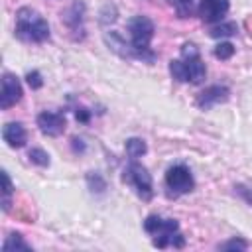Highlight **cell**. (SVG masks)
Wrapping results in <instances>:
<instances>
[{
	"mask_svg": "<svg viewBox=\"0 0 252 252\" xmlns=\"http://www.w3.org/2000/svg\"><path fill=\"white\" fill-rule=\"evenodd\" d=\"M2 250H4V252H10V250H32V246H30L20 234H10V236L4 240Z\"/></svg>",
	"mask_w": 252,
	"mask_h": 252,
	"instance_id": "obj_14",
	"label": "cell"
},
{
	"mask_svg": "<svg viewBox=\"0 0 252 252\" xmlns=\"http://www.w3.org/2000/svg\"><path fill=\"white\" fill-rule=\"evenodd\" d=\"M154 22L148 16H134L128 20L130 32V51L132 57H138L146 63L156 61V53L150 49V41L154 37Z\"/></svg>",
	"mask_w": 252,
	"mask_h": 252,
	"instance_id": "obj_4",
	"label": "cell"
},
{
	"mask_svg": "<svg viewBox=\"0 0 252 252\" xmlns=\"http://www.w3.org/2000/svg\"><path fill=\"white\" fill-rule=\"evenodd\" d=\"M238 32V26L234 22H226V24H219L215 28H211V37H230Z\"/></svg>",
	"mask_w": 252,
	"mask_h": 252,
	"instance_id": "obj_16",
	"label": "cell"
},
{
	"mask_svg": "<svg viewBox=\"0 0 252 252\" xmlns=\"http://www.w3.org/2000/svg\"><path fill=\"white\" fill-rule=\"evenodd\" d=\"M213 53H215L217 59L226 61V59H230V57L234 55V45H232L230 41H220V43H217V47H215Z\"/></svg>",
	"mask_w": 252,
	"mask_h": 252,
	"instance_id": "obj_18",
	"label": "cell"
},
{
	"mask_svg": "<svg viewBox=\"0 0 252 252\" xmlns=\"http://www.w3.org/2000/svg\"><path fill=\"white\" fill-rule=\"evenodd\" d=\"M24 91H22V83L16 75L12 73H4L2 75V91H0V108L8 110L12 108L16 102H20Z\"/></svg>",
	"mask_w": 252,
	"mask_h": 252,
	"instance_id": "obj_8",
	"label": "cell"
},
{
	"mask_svg": "<svg viewBox=\"0 0 252 252\" xmlns=\"http://www.w3.org/2000/svg\"><path fill=\"white\" fill-rule=\"evenodd\" d=\"M2 183H4V187H2V209L8 211L10 205H12V193H14V187H12L8 171H2Z\"/></svg>",
	"mask_w": 252,
	"mask_h": 252,
	"instance_id": "obj_17",
	"label": "cell"
},
{
	"mask_svg": "<svg viewBox=\"0 0 252 252\" xmlns=\"http://www.w3.org/2000/svg\"><path fill=\"white\" fill-rule=\"evenodd\" d=\"M122 181H124L126 185H130L142 201H150V199L154 197V183H152V175H150V173H148V169H146L142 163H138L136 159H132V161L124 167Z\"/></svg>",
	"mask_w": 252,
	"mask_h": 252,
	"instance_id": "obj_5",
	"label": "cell"
},
{
	"mask_svg": "<svg viewBox=\"0 0 252 252\" xmlns=\"http://www.w3.org/2000/svg\"><path fill=\"white\" fill-rule=\"evenodd\" d=\"M228 94H230L228 87H224V85H211V87H207L205 91H201L197 94L195 102H197V106L201 110H209L215 104H220V102L228 100Z\"/></svg>",
	"mask_w": 252,
	"mask_h": 252,
	"instance_id": "obj_10",
	"label": "cell"
},
{
	"mask_svg": "<svg viewBox=\"0 0 252 252\" xmlns=\"http://www.w3.org/2000/svg\"><path fill=\"white\" fill-rule=\"evenodd\" d=\"M230 8V0H201L199 2V16L205 24L222 22Z\"/></svg>",
	"mask_w": 252,
	"mask_h": 252,
	"instance_id": "obj_9",
	"label": "cell"
},
{
	"mask_svg": "<svg viewBox=\"0 0 252 252\" xmlns=\"http://www.w3.org/2000/svg\"><path fill=\"white\" fill-rule=\"evenodd\" d=\"M124 148H126V154H128L130 159H138L148 152V146L142 138H128Z\"/></svg>",
	"mask_w": 252,
	"mask_h": 252,
	"instance_id": "obj_13",
	"label": "cell"
},
{
	"mask_svg": "<svg viewBox=\"0 0 252 252\" xmlns=\"http://www.w3.org/2000/svg\"><path fill=\"white\" fill-rule=\"evenodd\" d=\"M169 73L179 83L199 85L205 79L207 67H205L195 43H183L181 45V59H171L169 61Z\"/></svg>",
	"mask_w": 252,
	"mask_h": 252,
	"instance_id": "obj_1",
	"label": "cell"
},
{
	"mask_svg": "<svg viewBox=\"0 0 252 252\" xmlns=\"http://www.w3.org/2000/svg\"><path fill=\"white\" fill-rule=\"evenodd\" d=\"M144 230L152 236V244L156 248H183L185 238L179 232V222L175 219H161L159 215H150L144 220Z\"/></svg>",
	"mask_w": 252,
	"mask_h": 252,
	"instance_id": "obj_3",
	"label": "cell"
},
{
	"mask_svg": "<svg viewBox=\"0 0 252 252\" xmlns=\"http://www.w3.org/2000/svg\"><path fill=\"white\" fill-rule=\"evenodd\" d=\"M14 33L24 43H43L49 39V24L41 14L24 6L16 12Z\"/></svg>",
	"mask_w": 252,
	"mask_h": 252,
	"instance_id": "obj_2",
	"label": "cell"
},
{
	"mask_svg": "<svg viewBox=\"0 0 252 252\" xmlns=\"http://www.w3.org/2000/svg\"><path fill=\"white\" fill-rule=\"evenodd\" d=\"M2 138L4 142L14 148V150H20L26 146V140H28V134H26V128L20 124V122H8L4 124L2 128Z\"/></svg>",
	"mask_w": 252,
	"mask_h": 252,
	"instance_id": "obj_11",
	"label": "cell"
},
{
	"mask_svg": "<svg viewBox=\"0 0 252 252\" xmlns=\"http://www.w3.org/2000/svg\"><path fill=\"white\" fill-rule=\"evenodd\" d=\"M63 20H65V24L69 26V30H71L73 33H79V37L85 35V26H83V22H85V6H83L81 2H75V4L65 12Z\"/></svg>",
	"mask_w": 252,
	"mask_h": 252,
	"instance_id": "obj_12",
	"label": "cell"
},
{
	"mask_svg": "<svg viewBox=\"0 0 252 252\" xmlns=\"http://www.w3.org/2000/svg\"><path fill=\"white\" fill-rule=\"evenodd\" d=\"M175 8V12L179 14V18H187L193 12V0H169Z\"/></svg>",
	"mask_w": 252,
	"mask_h": 252,
	"instance_id": "obj_20",
	"label": "cell"
},
{
	"mask_svg": "<svg viewBox=\"0 0 252 252\" xmlns=\"http://www.w3.org/2000/svg\"><path fill=\"white\" fill-rule=\"evenodd\" d=\"M219 248H220V250H246V248H248V242L242 240V238H230V240H226L224 244H220Z\"/></svg>",
	"mask_w": 252,
	"mask_h": 252,
	"instance_id": "obj_21",
	"label": "cell"
},
{
	"mask_svg": "<svg viewBox=\"0 0 252 252\" xmlns=\"http://www.w3.org/2000/svg\"><path fill=\"white\" fill-rule=\"evenodd\" d=\"M28 158H30L32 163H35V165H39V167H47V165H49V156H47V152H43L41 148H32L30 154H28Z\"/></svg>",
	"mask_w": 252,
	"mask_h": 252,
	"instance_id": "obj_19",
	"label": "cell"
},
{
	"mask_svg": "<svg viewBox=\"0 0 252 252\" xmlns=\"http://www.w3.org/2000/svg\"><path fill=\"white\" fill-rule=\"evenodd\" d=\"M75 118L81 122V124H87L91 120V110H87L85 106H77L75 108Z\"/></svg>",
	"mask_w": 252,
	"mask_h": 252,
	"instance_id": "obj_23",
	"label": "cell"
},
{
	"mask_svg": "<svg viewBox=\"0 0 252 252\" xmlns=\"http://www.w3.org/2000/svg\"><path fill=\"white\" fill-rule=\"evenodd\" d=\"M87 185H89V189L93 191V193H104L106 191V181H104V177L100 175V173H96V171H89L87 173Z\"/></svg>",
	"mask_w": 252,
	"mask_h": 252,
	"instance_id": "obj_15",
	"label": "cell"
},
{
	"mask_svg": "<svg viewBox=\"0 0 252 252\" xmlns=\"http://www.w3.org/2000/svg\"><path fill=\"white\" fill-rule=\"evenodd\" d=\"M193 187L195 179L185 163H175L165 171V193L169 199H177L185 193H191Z\"/></svg>",
	"mask_w": 252,
	"mask_h": 252,
	"instance_id": "obj_6",
	"label": "cell"
},
{
	"mask_svg": "<svg viewBox=\"0 0 252 252\" xmlns=\"http://www.w3.org/2000/svg\"><path fill=\"white\" fill-rule=\"evenodd\" d=\"M37 122V128L43 136H49V138H57L65 132V126H67V120H65V114L63 112H51V110H43L37 114L35 118Z\"/></svg>",
	"mask_w": 252,
	"mask_h": 252,
	"instance_id": "obj_7",
	"label": "cell"
},
{
	"mask_svg": "<svg viewBox=\"0 0 252 252\" xmlns=\"http://www.w3.org/2000/svg\"><path fill=\"white\" fill-rule=\"evenodd\" d=\"M26 81H28V85H30L32 91H37V89L43 87V79H41V73L39 71H30L26 75Z\"/></svg>",
	"mask_w": 252,
	"mask_h": 252,
	"instance_id": "obj_22",
	"label": "cell"
}]
</instances>
